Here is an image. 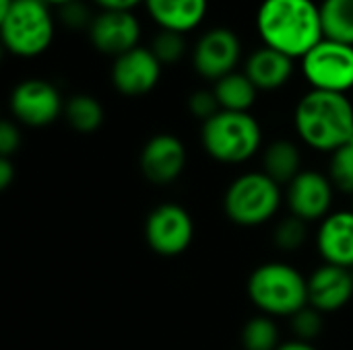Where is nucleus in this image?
Here are the masks:
<instances>
[{
	"mask_svg": "<svg viewBox=\"0 0 353 350\" xmlns=\"http://www.w3.org/2000/svg\"><path fill=\"white\" fill-rule=\"evenodd\" d=\"M256 31L267 47L302 60L325 39L321 4L314 0H263Z\"/></svg>",
	"mask_w": 353,
	"mask_h": 350,
	"instance_id": "1",
	"label": "nucleus"
},
{
	"mask_svg": "<svg viewBox=\"0 0 353 350\" xmlns=\"http://www.w3.org/2000/svg\"><path fill=\"white\" fill-rule=\"evenodd\" d=\"M294 124L304 144L321 153H335L352 138V101L343 93L312 89L298 101Z\"/></svg>",
	"mask_w": 353,
	"mask_h": 350,
	"instance_id": "2",
	"label": "nucleus"
},
{
	"mask_svg": "<svg viewBox=\"0 0 353 350\" xmlns=\"http://www.w3.org/2000/svg\"><path fill=\"white\" fill-rule=\"evenodd\" d=\"M248 297L263 316L292 318L308 305V278L283 262H267L248 278Z\"/></svg>",
	"mask_w": 353,
	"mask_h": 350,
	"instance_id": "3",
	"label": "nucleus"
},
{
	"mask_svg": "<svg viewBox=\"0 0 353 350\" xmlns=\"http://www.w3.org/2000/svg\"><path fill=\"white\" fill-rule=\"evenodd\" d=\"M203 149L219 163L238 165L252 159L263 144V130L248 111L221 109L211 120L203 122Z\"/></svg>",
	"mask_w": 353,
	"mask_h": 350,
	"instance_id": "4",
	"label": "nucleus"
},
{
	"mask_svg": "<svg viewBox=\"0 0 353 350\" xmlns=\"http://www.w3.org/2000/svg\"><path fill=\"white\" fill-rule=\"evenodd\" d=\"M281 208V186L263 171L236 177L223 196L228 219L240 227H259L271 221Z\"/></svg>",
	"mask_w": 353,
	"mask_h": 350,
	"instance_id": "5",
	"label": "nucleus"
},
{
	"mask_svg": "<svg viewBox=\"0 0 353 350\" xmlns=\"http://www.w3.org/2000/svg\"><path fill=\"white\" fill-rule=\"evenodd\" d=\"M4 47L21 58L43 54L54 39V17L43 0H14L0 19Z\"/></svg>",
	"mask_w": 353,
	"mask_h": 350,
	"instance_id": "6",
	"label": "nucleus"
},
{
	"mask_svg": "<svg viewBox=\"0 0 353 350\" xmlns=\"http://www.w3.org/2000/svg\"><path fill=\"white\" fill-rule=\"evenodd\" d=\"M302 74L316 91L345 95L353 89V45L325 37L302 58Z\"/></svg>",
	"mask_w": 353,
	"mask_h": 350,
	"instance_id": "7",
	"label": "nucleus"
},
{
	"mask_svg": "<svg viewBox=\"0 0 353 350\" xmlns=\"http://www.w3.org/2000/svg\"><path fill=\"white\" fill-rule=\"evenodd\" d=\"M194 235V223L186 208L178 204H161L153 208L145 223V239L149 248L165 258L180 256L188 250Z\"/></svg>",
	"mask_w": 353,
	"mask_h": 350,
	"instance_id": "8",
	"label": "nucleus"
},
{
	"mask_svg": "<svg viewBox=\"0 0 353 350\" xmlns=\"http://www.w3.org/2000/svg\"><path fill=\"white\" fill-rule=\"evenodd\" d=\"M242 56V43L232 29L213 27L205 31L194 50H192V66L207 80H219L234 72Z\"/></svg>",
	"mask_w": 353,
	"mask_h": 350,
	"instance_id": "9",
	"label": "nucleus"
},
{
	"mask_svg": "<svg viewBox=\"0 0 353 350\" xmlns=\"http://www.w3.org/2000/svg\"><path fill=\"white\" fill-rule=\"evenodd\" d=\"M62 109L64 105L58 89L41 78L23 80L10 93V111L17 122L25 126H48L58 120Z\"/></svg>",
	"mask_w": 353,
	"mask_h": 350,
	"instance_id": "10",
	"label": "nucleus"
},
{
	"mask_svg": "<svg viewBox=\"0 0 353 350\" xmlns=\"http://www.w3.org/2000/svg\"><path fill=\"white\" fill-rule=\"evenodd\" d=\"M333 188L335 186L329 175L304 169L294 182L288 184L285 200L290 212L306 223L327 219L333 206Z\"/></svg>",
	"mask_w": 353,
	"mask_h": 350,
	"instance_id": "11",
	"label": "nucleus"
},
{
	"mask_svg": "<svg viewBox=\"0 0 353 350\" xmlns=\"http://www.w3.org/2000/svg\"><path fill=\"white\" fill-rule=\"evenodd\" d=\"M89 39L95 50L118 58L139 47L141 23L130 10H101L89 25Z\"/></svg>",
	"mask_w": 353,
	"mask_h": 350,
	"instance_id": "12",
	"label": "nucleus"
},
{
	"mask_svg": "<svg viewBox=\"0 0 353 350\" xmlns=\"http://www.w3.org/2000/svg\"><path fill=\"white\" fill-rule=\"evenodd\" d=\"M161 62L149 47H134L114 60L112 83L126 97H139L155 89L161 76Z\"/></svg>",
	"mask_w": 353,
	"mask_h": 350,
	"instance_id": "13",
	"label": "nucleus"
},
{
	"mask_svg": "<svg viewBox=\"0 0 353 350\" xmlns=\"http://www.w3.org/2000/svg\"><path fill=\"white\" fill-rule=\"evenodd\" d=\"M186 167V146L174 134H155L141 151V171L157 186L176 182Z\"/></svg>",
	"mask_w": 353,
	"mask_h": 350,
	"instance_id": "14",
	"label": "nucleus"
},
{
	"mask_svg": "<svg viewBox=\"0 0 353 350\" xmlns=\"http://www.w3.org/2000/svg\"><path fill=\"white\" fill-rule=\"evenodd\" d=\"M353 297L352 270L323 264L308 278V305L321 314H331L350 303Z\"/></svg>",
	"mask_w": 353,
	"mask_h": 350,
	"instance_id": "15",
	"label": "nucleus"
},
{
	"mask_svg": "<svg viewBox=\"0 0 353 350\" xmlns=\"http://www.w3.org/2000/svg\"><path fill=\"white\" fill-rule=\"evenodd\" d=\"M319 252L325 264L353 268V210L331 212L321 221L316 235Z\"/></svg>",
	"mask_w": 353,
	"mask_h": 350,
	"instance_id": "16",
	"label": "nucleus"
},
{
	"mask_svg": "<svg viewBox=\"0 0 353 350\" xmlns=\"http://www.w3.org/2000/svg\"><path fill=\"white\" fill-rule=\"evenodd\" d=\"M145 6L161 29L184 35L203 23L209 0H145Z\"/></svg>",
	"mask_w": 353,
	"mask_h": 350,
	"instance_id": "17",
	"label": "nucleus"
},
{
	"mask_svg": "<svg viewBox=\"0 0 353 350\" xmlns=\"http://www.w3.org/2000/svg\"><path fill=\"white\" fill-rule=\"evenodd\" d=\"M246 76L259 91H275L294 74V60L273 47H259L246 60Z\"/></svg>",
	"mask_w": 353,
	"mask_h": 350,
	"instance_id": "18",
	"label": "nucleus"
},
{
	"mask_svg": "<svg viewBox=\"0 0 353 350\" xmlns=\"http://www.w3.org/2000/svg\"><path fill=\"white\" fill-rule=\"evenodd\" d=\"M302 171V155L292 140H275L265 149L263 173H267L279 186H288Z\"/></svg>",
	"mask_w": 353,
	"mask_h": 350,
	"instance_id": "19",
	"label": "nucleus"
},
{
	"mask_svg": "<svg viewBox=\"0 0 353 350\" xmlns=\"http://www.w3.org/2000/svg\"><path fill=\"white\" fill-rule=\"evenodd\" d=\"M213 93H215L221 109H225V111H248L256 101L259 89L246 76V72L234 70L215 83Z\"/></svg>",
	"mask_w": 353,
	"mask_h": 350,
	"instance_id": "20",
	"label": "nucleus"
},
{
	"mask_svg": "<svg viewBox=\"0 0 353 350\" xmlns=\"http://www.w3.org/2000/svg\"><path fill=\"white\" fill-rule=\"evenodd\" d=\"M321 17L327 39L353 45V0H323Z\"/></svg>",
	"mask_w": 353,
	"mask_h": 350,
	"instance_id": "21",
	"label": "nucleus"
},
{
	"mask_svg": "<svg viewBox=\"0 0 353 350\" xmlns=\"http://www.w3.org/2000/svg\"><path fill=\"white\" fill-rule=\"evenodd\" d=\"M64 113H66L68 124L81 134H91L103 124V107L91 95L70 97L64 107Z\"/></svg>",
	"mask_w": 353,
	"mask_h": 350,
	"instance_id": "22",
	"label": "nucleus"
},
{
	"mask_svg": "<svg viewBox=\"0 0 353 350\" xmlns=\"http://www.w3.org/2000/svg\"><path fill=\"white\" fill-rule=\"evenodd\" d=\"M242 347L244 350H277L279 330L269 316H256L246 322L242 330Z\"/></svg>",
	"mask_w": 353,
	"mask_h": 350,
	"instance_id": "23",
	"label": "nucleus"
},
{
	"mask_svg": "<svg viewBox=\"0 0 353 350\" xmlns=\"http://www.w3.org/2000/svg\"><path fill=\"white\" fill-rule=\"evenodd\" d=\"M308 223L290 215L285 217L277 227H275V233H273V241L279 250L283 252H296L300 250L304 243H306V237H308Z\"/></svg>",
	"mask_w": 353,
	"mask_h": 350,
	"instance_id": "24",
	"label": "nucleus"
},
{
	"mask_svg": "<svg viewBox=\"0 0 353 350\" xmlns=\"http://www.w3.org/2000/svg\"><path fill=\"white\" fill-rule=\"evenodd\" d=\"M329 179L335 188L341 192L353 194V146L345 144L331 153V165H329Z\"/></svg>",
	"mask_w": 353,
	"mask_h": 350,
	"instance_id": "25",
	"label": "nucleus"
},
{
	"mask_svg": "<svg viewBox=\"0 0 353 350\" xmlns=\"http://www.w3.org/2000/svg\"><path fill=\"white\" fill-rule=\"evenodd\" d=\"M151 52L157 56V60L161 64H176L184 56V52H186L184 35L182 33H176V31L161 29L159 35L153 39Z\"/></svg>",
	"mask_w": 353,
	"mask_h": 350,
	"instance_id": "26",
	"label": "nucleus"
},
{
	"mask_svg": "<svg viewBox=\"0 0 353 350\" xmlns=\"http://www.w3.org/2000/svg\"><path fill=\"white\" fill-rule=\"evenodd\" d=\"M290 320H292V330L296 334V340L310 342V340H314L323 332V314L316 311L310 305H306L304 309H300Z\"/></svg>",
	"mask_w": 353,
	"mask_h": 350,
	"instance_id": "27",
	"label": "nucleus"
},
{
	"mask_svg": "<svg viewBox=\"0 0 353 350\" xmlns=\"http://www.w3.org/2000/svg\"><path fill=\"white\" fill-rule=\"evenodd\" d=\"M188 109H190V113L194 118H199L203 122L211 120L215 113L221 111L219 101H217L213 91H196V93H192L190 99H188Z\"/></svg>",
	"mask_w": 353,
	"mask_h": 350,
	"instance_id": "28",
	"label": "nucleus"
},
{
	"mask_svg": "<svg viewBox=\"0 0 353 350\" xmlns=\"http://www.w3.org/2000/svg\"><path fill=\"white\" fill-rule=\"evenodd\" d=\"M21 144V134L19 128L12 122H2L0 126V157L10 159L14 155V151Z\"/></svg>",
	"mask_w": 353,
	"mask_h": 350,
	"instance_id": "29",
	"label": "nucleus"
},
{
	"mask_svg": "<svg viewBox=\"0 0 353 350\" xmlns=\"http://www.w3.org/2000/svg\"><path fill=\"white\" fill-rule=\"evenodd\" d=\"M60 14H62V21H64L68 27H72V29H79V27H83V25L89 27L91 21H93V19H89L87 8L81 6L79 2H72V4L62 6V8H60Z\"/></svg>",
	"mask_w": 353,
	"mask_h": 350,
	"instance_id": "30",
	"label": "nucleus"
},
{
	"mask_svg": "<svg viewBox=\"0 0 353 350\" xmlns=\"http://www.w3.org/2000/svg\"><path fill=\"white\" fill-rule=\"evenodd\" d=\"M101 10H130L145 0H93Z\"/></svg>",
	"mask_w": 353,
	"mask_h": 350,
	"instance_id": "31",
	"label": "nucleus"
},
{
	"mask_svg": "<svg viewBox=\"0 0 353 350\" xmlns=\"http://www.w3.org/2000/svg\"><path fill=\"white\" fill-rule=\"evenodd\" d=\"M12 177H14V167H12V161L6 159V157H0V188L6 190L10 184H12Z\"/></svg>",
	"mask_w": 353,
	"mask_h": 350,
	"instance_id": "32",
	"label": "nucleus"
},
{
	"mask_svg": "<svg viewBox=\"0 0 353 350\" xmlns=\"http://www.w3.org/2000/svg\"><path fill=\"white\" fill-rule=\"evenodd\" d=\"M277 350H316L310 342H304V340H290V342H283Z\"/></svg>",
	"mask_w": 353,
	"mask_h": 350,
	"instance_id": "33",
	"label": "nucleus"
},
{
	"mask_svg": "<svg viewBox=\"0 0 353 350\" xmlns=\"http://www.w3.org/2000/svg\"><path fill=\"white\" fill-rule=\"evenodd\" d=\"M12 4H14V0H0V19L12 8Z\"/></svg>",
	"mask_w": 353,
	"mask_h": 350,
	"instance_id": "34",
	"label": "nucleus"
},
{
	"mask_svg": "<svg viewBox=\"0 0 353 350\" xmlns=\"http://www.w3.org/2000/svg\"><path fill=\"white\" fill-rule=\"evenodd\" d=\"M48 6H66V4H72V2H79V0H43Z\"/></svg>",
	"mask_w": 353,
	"mask_h": 350,
	"instance_id": "35",
	"label": "nucleus"
},
{
	"mask_svg": "<svg viewBox=\"0 0 353 350\" xmlns=\"http://www.w3.org/2000/svg\"><path fill=\"white\" fill-rule=\"evenodd\" d=\"M347 144H352L353 146V132H352V138H350V142H347Z\"/></svg>",
	"mask_w": 353,
	"mask_h": 350,
	"instance_id": "36",
	"label": "nucleus"
},
{
	"mask_svg": "<svg viewBox=\"0 0 353 350\" xmlns=\"http://www.w3.org/2000/svg\"><path fill=\"white\" fill-rule=\"evenodd\" d=\"M352 276H353V268H352Z\"/></svg>",
	"mask_w": 353,
	"mask_h": 350,
	"instance_id": "37",
	"label": "nucleus"
},
{
	"mask_svg": "<svg viewBox=\"0 0 353 350\" xmlns=\"http://www.w3.org/2000/svg\"><path fill=\"white\" fill-rule=\"evenodd\" d=\"M352 210H353V208H352Z\"/></svg>",
	"mask_w": 353,
	"mask_h": 350,
	"instance_id": "38",
	"label": "nucleus"
}]
</instances>
